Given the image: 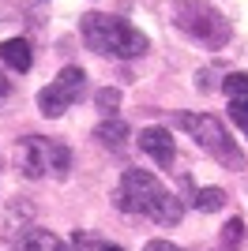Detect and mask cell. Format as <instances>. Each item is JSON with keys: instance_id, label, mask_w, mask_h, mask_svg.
<instances>
[{"instance_id": "12", "label": "cell", "mask_w": 248, "mask_h": 251, "mask_svg": "<svg viewBox=\"0 0 248 251\" xmlns=\"http://www.w3.org/2000/svg\"><path fill=\"white\" fill-rule=\"evenodd\" d=\"M196 206L203 210V214H215V210L226 206V191L222 188H199L196 191Z\"/></svg>"}, {"instance_id": "4", "label": "cell", "mask_w": 248, "mask_h": 251, "mask_svg": "<svg viewBox=\"0 0 248 251\" xmlns=\"http://www.w3.org/2000/svg\"><path fill=\"white\" fill-rule=\"evenodd\" d=\"M177 127H185L188 135L196 139L215 161H222L226 169H245V154H241V147L233 143V135L226 131V124H222L218 116H211V113H177Z\"/></svg>"}, {"instance_id": "18", "label": "cell", "mask_w": 248, "mask_h": 251, "mask_svg": "<svg viewBox=\"0 0 248 251\" xmlns=\"http://www.w3.org/2000/svg\"><path fill=\"white\" fill-rule=\"evenodd\" d=\"M75 251H83V248H79V244H75Z\"/></svg>"}, {"instance_id": "1", "label": "cell", "mask_w": 248, "mask_h": 251, "mask_svg": "<svg viewBox=\"0 0 248 251\" xmlns=\"http://www.w3.org/2000/svg\"><path fill=\"white\" fill-rule=\"evenodd\" d=\"M117 206L128 210V214H143V218L158 221V225H177L185 206L177 195L162 188V180L143 173V169H128L121 176V188H117Z\"/></svg>"}, {"instance_id": "16", "label": "cell", "mask_w": 248, "mask_h": 251, "mask_svg": "<svg viewBox=\"0 0 248 251\" xmlns=\"http://www.w3.org/2000/svg\"><path fill=\"white\" fill-rule=\"evenodd\" d=\"M98 251H124V248H117V244H98Z\"/></svg>"}, {"instance_id": "6", "label": "cell", "mask_w": 248, "mask_h": 251, "mask_svg": "<svg viewBox=\"0 0 248 251\" xmlns=\"http://www.w3.org/2000/svg\"><path fill=\"white\" fill-rule=\"evenodd\" d=\"M83 86H87L83 68H64L49 86H41V94H38L41 116H64V109H72L83 98Z\"/></svg>"}, {"instance_id": "5", "label": "cell", "mask_w": 248, "mask_h": 251, "mask_svg": "<svg viewBox=\"0 0 248 251\" xmlns=\"http://www.w3.org/2000/svg\"><path fill=\"white\" fill-rule=\"evenodd\" d=\"M19 169L23 176H45V173H64V169L72 165V154L68 147L61 143H53V139H41V135H27L19 139Z\"/></svg>"}, {"instance_id": "3", "label": "cell", "mask_w": 248, "mask_h": 251, "mask_svg": "<svg viewBox=\"0 0 248 251\" xmlns=\"http://www.w3.org/2000/svg\"><path fill=\"white\" fill-rule=\"evenodd\" d=\"M173 19L181 26V34H188L192 42H199L203 49H222L229 42V19L215 4L207 0H177L173 4Z\"/></svg>"}, {"instance_id": "2", "label": "cell", "mask_w": 248, "mask_h": 251, "mask_svg": "<svg viewBox=\"0 0 248 251\" xmlns=\"http://www.w3.org/2000/svg\"><path fill=\"white\" fill-rule=\"evenodd\" d=\"M79 34H83V42L94 52H102V56H143L147 52V38L132 23L117 19V15H102V11L83 15Z\"/></svg>"}, {"instance_id": "8", "label": "cell", "mask_w": 248, "mask_h": 251, "mask_svg": "<svg viewBox=\"0 0 248 251\" xmlns=\"http://www.w3.org/2000/svg\"><path fill=\"white\" fill-rule=\"evenodd\" d=\"M0 60L8 64L11 72H31V64H34V56H31V45H27V38H8V42L0 45Z\"/></svg>"}, {"instance_id": "14", "label": "cell", "mask_w": 248, "mask_h": 251, "mask_svg": "<svg viewBox=\"0 0 248 251\" xmlns=\"http://www.w3.org/2000/svg\"><path fill=\"white\" fill-rule=\"evenodd\" d=\"M229 120H233V124L245 131V139H248V105H233L229 101Z\"/></svg>"}, {"instance_id": "13", "label": "cell", "mask_w": 248, "mask_h": 251, "mask_svg": "<svg viewBox=\"0 0 248 251\" xmlns=\"http://www.w3.org/2000/svg\"><path fill=\"white\" fill-rule=\"evenodd\" d=\"M241 236H245V221H241V218L226 221V229H222V251H237Z\"/></svg>"}, {"instance_id": "7", "label": "cell", "mask_w": 248, "mask_h": 251, "mask_svg": "<svg viewBox=\"0 0 248 251\" xmlns=\"http://www.w3.org/2000/svg\"><path fill=\"white\" fill-rule=\"evenodd\" d=\"M139 147H143L147 157H155V165H173L177 157V147H173V135L165 131V127H143L139 131Z\"/></svg>"}, {"instance_id": "17", "label": "cell", "mask_w": 248, "mask_h": 251, "mask_svg": "<svg viewBox=\"0 0 248 251\" xmlns=\"http://www.w3.org/2000/svg\"><path fill=\"white\" fill-rule=\"evenodd\" d=\"M8 94V79H4V75H0V98Z\"/></svg>"}, {"instance_id": "10", "label": "cell", "mask_w": 248, "mask_h": 251, "mask_svg": "<svg viewBox=\"0 0 248 251\" xmlns=\"http://www.w3.org/2000/svg\"><path fill=\"white\" fill-rule=\"evenodd\" d=\"M94 135L117 150V147H124V139H128V124H124L121 116H109V120H102V124L94 127Z\"/></svg>"}, {"instance_id": "9", "label": "cell", "mask_w": 248, "mask_h": 251, "mask_svg": "<svg viewBox=\"0 0 248 251\" xmlns=\"http://www.w3.org/2000/svg\"><path fill=\"white\" fill-rule=\"evenodd\" d=\"M15 251H68V248L49 229H31V232H23V240L15 244Z\"/></svg>"}, {"instance_id": "11", "label": "cell", "mask_w": 248, "mask_h": 251, "mask_svg": "<svg viewBox=\"0 0 248 251\" xmlns=\"http://www.w3.org/2000/svg\"><path fill=\"white\" fill-rule=\"evenodd\" d=\"M222 90H226V98H229L233 105H248V75H241V72L226 75Z\"/></svg>"}, {"instance_id": "15", "label": "cell", "mask_w": 248, "mask_h": 251, "mask_svg": "<svg viewBox=\"0 0 248 251\" xmlns=\"http://www.w3.org/2000/svg\"><path fill=\"white\" fill-rule=\"evenodd\" d=\"M143 251H181V248H177V244H169V240H151Z\"/></svg>"}]
</instances>
